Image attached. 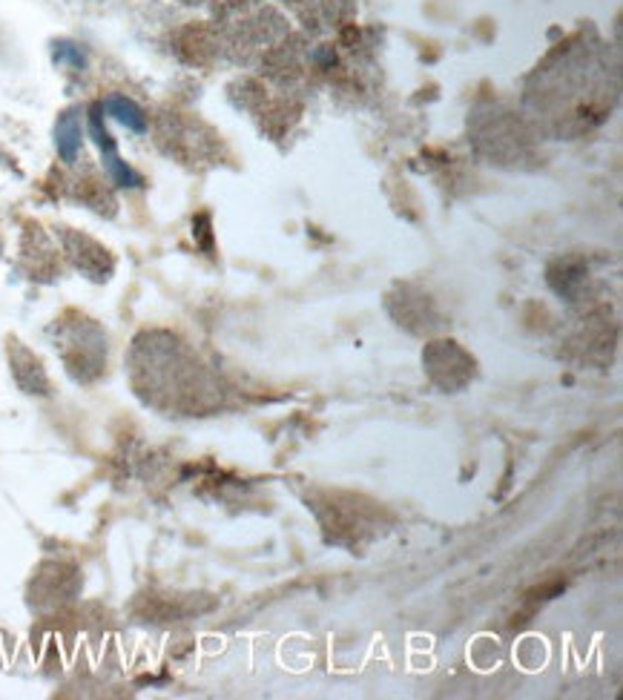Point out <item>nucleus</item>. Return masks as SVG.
<instances>
[{"label":"nucleus","mask_w":623,"mask_h":700,"mask_svg":"<svg viewBox=\"0 0 623 700\" xmlns=\"http://www.w3.org/2000/svg\"><path fill=\"white\" fill-rule=\"evenodd\" d=\"M89 130H92V138H96V144L101 147L103 164H107V172H110L112 181H116L118 187H138L141 178L127 167V161H123L121 156H116V144H112V136L107 132V127H103L101 109H92V116H89Z\"/></svg>","instance_id":"f257e3e1"},{"label":"nucleus","mask_w":623,"mask_h":700,"mask_svg":"<svg viewBox=\"0 0 623 700\" xmlns=\"http://www.w3.org/2000/svg\"><path fill=\"white\" fill-rule=\"evenodd\" d=\"M56 144L63 161H76L78 150H81V121H78V112H63V118L56 127Z\"/></svg>","instance_id":"f03ea898"},{"label":"nucleus","mask_w":623,"mask_h":700,"mask_svg":"<svg viewBox=\"0 0 623 700\" xmlns=\"http://www.w3.org/2000/svg\"><path fill=\"white\" fill-rule=\"evenodd\" d=\"M103 109L110 112L112 118H116L118 124H123L127 130L132 132H145L147 130V121H145V112L138 109L136 101H130V98H123V96H110L107 101H103Z\"/></svg>","instance_id":"7ed1b4c3"}]
</instances>
